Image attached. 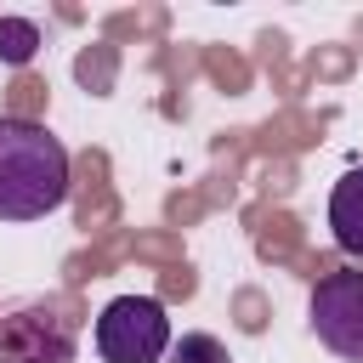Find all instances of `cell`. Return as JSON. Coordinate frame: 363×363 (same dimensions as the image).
<instances>
[{"label":"cell","mask_w":363,"mask_h":363,"mask_svg":"<svg viewBox=\"0 0 363 363\" xmlns=\"http://www.w3.org/2000/svg\"><path fill=\"white\" fill-rule=\"evenodd\" d=\"M170 363H233V357L216 335H182V340H170Z\"/></svg>","instance_id":"52a82bcc"},{"label":"cell","mask_w":363,"mask_h":363,"mask_svg":"<svg viewBox=\"0 0 363 363\" xmlns=\"http://www.w3.org/2000/svg\"><path fill=\"white\" fill-rule=\"evenodd\" d=\"M329 227H335V244L346 255H363V164L335 182V193H329Z\"/></svg>","instance_id":"5b68a950"},{"label":"cell","mask_w":363,"mask_h":363,"mask_svg":"<svg viewBox=\"0 0 363 363\" xmlns=\"http://www.w3.org/2000/svg\"><path fill=\"white\" fill-rule=\"evenodd\" d=\"M68 199V147L34 119H0V221H40Z\"/></svg>","instance_id":"6da1fadb"},{"label":"cell","mask_w":363,"mask_h":363,"mask_svg":"<svg viewBox=\"0 0 363 363\" xmlns=\"http://www.w3.org/2000/svg\"><path fill=\"white\" fill-rule=\"evenodd\" d=\"M96 352L102 363H159L170 352V318L153 295H119L96 318Z\"/></svg>","instance_id":"7a4b0ae2"},{"label":"cell","mask_w":363,"mask_h":363,"mask_svg":"<svg viewBox=\"0 0 363 363\" xmlns=\"http://www.w3.org/2000/svg\"><path fill=\"white\" fill-rule=\"evenodd\" d=\"M0 363H74V323L51 306H17L0 318Z\"/></svg>","instance_id":"277c9868"},{"label":"cell","mask_w":363,"mask_h":363,"mask_svg":"<svg viewBox=\"0 0 363 363\" xmlns=\"http://www.w3.org/2000/svg\"><path fill=\"white\" fill-rule=\"evenodd\" d=\"M34 51H40V28L28 17H0V62L23 68Z\"/></svg>","instance_id":"8992f818"},{"label":"cell","mask_w":363,"mask_h":363,"mask_svg":"<svg viewBox=\"0 0 363 363\" xmlns=\"http://www.w3.org/2000/svg\"><path fill=\"white\" fill-rule=\"evenodd\" d=\"M306 318H312V335L346 357V363H363V272H323L312 284V301H306Z\"/></svg>","instance_id":"3957f363"}]
</instances>
